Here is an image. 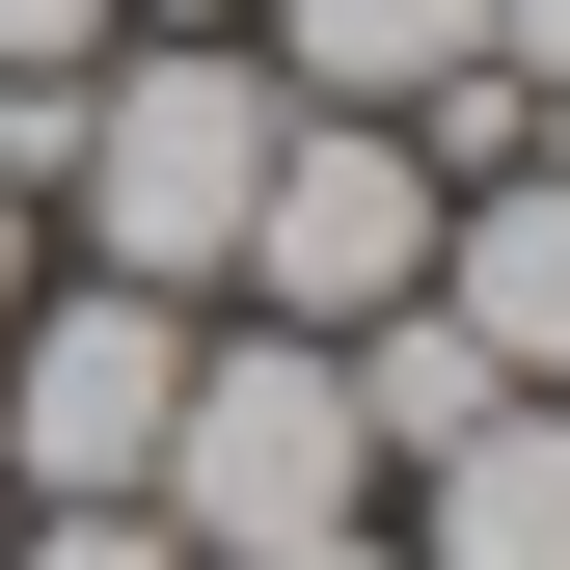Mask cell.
I'll return each mask as SVG.
<instances>
[{
  "mask_svg": "<svg viewBox=\"0 0 570 570\" xmlns=\"http://www.w3.org/2000/svg\"><path fill=\"white\" fill-rule=\"evenodd\" d=\"M272 136H299V82L218 28H136L82 55V164H55V218H82V272H136V299H190V272H245V190Z\"/></svg>",
  "mask_w": 570,
  "mask_h": 570,
  "instance_id": "cell-1",
  "label": "cell"
},
{
  "mask_svg": "<svg viewBox=\"0 0 570 570\" xmlns=\"http://www.w3.org/2000/svg\"><path fill=\"white\" fill-rule=\"evenodd\" d=\"M326 517H381L353 353H326V326H245V353H190V407H164V543H190V570H245V543H326Z\"/></svg>",
  "mask_w": 570,
  "mask_h": 570,
  "instance_id": "cell-2",
  "label": "cell"
},
{
  "mask_svg": "<svg viewBox=\"0 0 570 570\" xmlns=\"http://www.w3.org/2000/svg\"><path fill=\"white\" fill-rule=\"evenodd\" d=\"M164 407H190V326L136 299V272H82V299L0 353V462H28L55 517H164Z\"/></svg>",
  "mask_w": 570,
  "mask_h": 570,
  "instance_id": "cell-3",
  "label": "cell"
},
{
  "mask_svg": "<svg viewBox=\"0 0 570 570\" xmlns=\"http://www.w3.org/2000/svg\"><path fill=\"white\" fill-rule=\"evenodd\" d=\"M245 272H272V326H381V299H435V164H407V109H299V136H272Z\"/></svg>",
  "mask_w": 570,
  "mask_h": 570,
  "instance_id": "cell-4",
  "label": "cell"
},
{
  "mask_svg": "<svg viewBox=\"0 0 570 570\" xmlns=\"http://www.w3.org/2000/svg\"><path fill=\"white\" fill-rule=\"evenodd\" d=\"M435 326L489 381H570V136L489 164V190H435Z\"/></svg>",
  "mask_w": 570,
  "mask_h": 570,
  "instance_id": "cell-5",
  "label": "cell"
},
{
  "mask_svg": "<svg viewBox=\"0 0 570 570\" xmlns=\"http://www.w3.org/2000/svg\"><path fill=\"white\" fill-rule=\"evenodd\" d=\"M407 489H435V570H570V381H517L489 435H435Z\"/></svg>",
  "mask_w": 570,
  "mask_h": 570,
  "instance_id": "cell-6",
  "label": "cell"
},
{
  "mask_svg": "<svg viewBox=\"0 0 570 570\" xmlns=\"http://www.w3.org/2000/svg\"><path fill=\"white\" fill-rule=\"evenodd\" d=\"M245 28H272V82H299V109H407V82H462V55H489V0H245Z\"/></svg>",
  "mask_w": 570,
  "mask_h": 570,
  "instance_id": "cell-7",
  "label": "cell"
},
{
  "mask_svg": "<svg viewBox=\"0 0 570 570\" xmlns=\"http://www.w3.org/2000/svg\"><path fill=\"white\" fill-rule=\"evenodd\" d=\"M0 570H190L164 517H0Z\"/></svg>",
  "mask_w": 570,
  "mask_h": 570,
  "instance_id": "cell-8",
  "label": "cell"
},
{
  "mask_svg": "<svg viewBox=\"0 0 570 570\" xmlns=\"http://www.w3.org/2000/svg\"><path fill=\"white\" fill-rule=\"evenodd\" d=\"M489 82H517V109L570 136V0H489Z\"/></svg>",
  "mask_w": 570,
  "mask_h": 570,
  "instance_id": "cell-9",
  "label": "cell"
},
{
  "mask_svg": "<svg viewBox=\"0 0 570 570\" xmlns=\"http://www.w3.org/2000/svg\"><path fill=\"white\" fill-rule=\"evenodd\" d=\"M0 55H109V0H0Z\"/></svg>",
  "mask_w": 570,
  "mask_h": 570,
  "instance_id": "cell-10",
  "label": "cell"
},
{
  "mask_svg": "<svg viewBox=\"0 0 570 570\" xmlns=\"http://www.w3.org/2000/svg\"><path fill=\"white\" fill-rule=\"evenodd\" d=\"M245 570H381V543H353V517H326V543H245Z\"/></svg>",
  "mask_w": 570,
  "mask_h": 570,
  "instance_id": "cell-11",
  "label": "cell"
},
{
  "mask_svg": "<svg viewBox=\"0 0 570 570\" xmlns=\"http://www.w3.org/2000/svg\"><path fill=\"white\" fill-rule=\"evenodd\" d=\"M109 28H245V0H109Z\"/></svg>",
  "mask_w": 570,
  "mask_h": 570,
  "instance_id": "cell-12",
  "label": "cell"
},
{
  "mask_svg": "<svg viewBox=\"0 0 570 570\" xmlns=\"http://www.w3.org/2000/svg\"><path fill=\"white\" fill-rule=\"evenodd\" d=\"M0 299H28V190H0Z\"/></svg>",
  "mask_w": 570,
  "mask_h": 570,
  "instance_id": "cell-13",
  "label": "cell"
}]
</instances>
